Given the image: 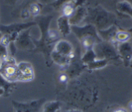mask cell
Masks as SVG:
<instances>
[{"instance_id": "1", "label": "cell", "mask_w": 132, "mask_h": 112, "mask_svg": "<svg viewBox=\"0 0 132 112\" xmlns=\"http://www.w3.org/2000/svg\"><path fill=\"white\" fill-rule=\"evenodd\" d=\"M3 65L0 67V74L2 77L9 82H14L19 81L20 72L18 67L15 65L14 62L10 61L9 58L7 57L4 61Z\"/></svg>"}, {"instance_id": "2", "label": "cell", "mask_w": 132, "mask_h": 112, "mask_svg": "<svg viewBox=\"0 0 132 112\" xmlns=\"http://www.w3.org/2000/svg\"><path fill=\"white\" fill-rule=\"evenodd\" d=\"M18 67L20 72L19 81H29L32 79L34 77V73L30 65L28 63H21Z\"/></svg>"}, {"instance_id": "3", "label": "cell", "mask_w": 132, "mask_h": 112, "mask_svg": "<svg viewBox=\"0 0 132 112\" xmlns=\"http://www.w3.org/2000/svg\"><path fill=\"white\" fill-rule=\"evenodd\" d=\"M75 11V7L71 3H67L63 6L62 9V14L66 18L71 17L74 14Z\"/></svg>"}, {"instance_id": "4", "label": "cell", "mask_w": 132, "mask_h": 112, "mask_svg": "<svg viewBox=\"0 0 132 112\" xmlns=\"http://www.w3.org/2000/svg\"><path fill=\"white\" fill-rule=\"evenodd\" d=\"M116 39L120 42H125L130 38L131 35L129 33L126 31H119L116 34Z\"/></svg>"}, {"instance_id": "5", "label": "cell", "mask_w": 132, "mask_h": 112, "mask_svg": "<svg viewBox=\"0 0 132 112\" xmlns=\"http://www.w3.org/2000/svg\"><path fill=\"white\" fill-rule=\"evenodd\" d=\"M30 12L33 16H37L40 12V7H39L38 5L33 3L30 7Z\"/></svg>"}, {"instance_id": "6", "label": "cell", "mask_w": 132, "mask_h": 112, "mask_svg": "<svg viewBox=\"0 0 132 112\" xmlns=\"http://www.w3.org/2000/svg\"><path fill=\"white\" fill-rule=\"evenodd\" d=\"M0 44L4 47H7L9 44V36H3L0 39Z\"/></svg>"}, {"instance_id": "7", "label": "cell", "mask_w": 132, "mask_h": 112, "mask_svg": "<svg viewBox=\"0 0 132 112\" xmlns=\"http://www.w3.org/2000/svg\"><path fill=\"white\" fill-rule=\"evenodd\" d=\"M49 36L51 39H55L58 36V34L56 30H50L49 31Z\"/></svg>"}, {"instance_id": "8", "label": "cell", "mask_w": 132, "mask_h": 112, "mask_svg": "<svg viewBox=\"0 0 132 112\" xmlns=\"http://www.w3.org/2000/svg\"><path fill=\"white\" fill-rule=\"evenodd\" d=\"M82 44H83L84 47L87 48H87H89V47H91V40H89L87 38L84 39V40H83V42H82Z\"/></svg>"}, {"instance_id": "9", "label": "cell", "mask_w": 132, "mask_h": 112, "mask_svg": "<svg viewBox=\"0 0 132 112\" xmlns=\"http://www.w3.org/2000/svg\"><path fill=\"white\" fill-rule=\"evenodd\" d=\"M59 79L61 82H65L66 81H67V79H68V77H67V76H66L65 75H63H63L60 76Z\"/></svg>"}, {"instance_id": "10", "label": "cell", "mask_w": 132, "mask_h": 112, "mask_svg": "<svg viewBox=\"0 0 132 112\" xmlns=\"http://www.w3.org/2000/svg\"><path fill=\"white\" fill-rule=\"evenodd\" d=\"M113 112H127V111L126 109H123V108H119V109H117L114 111Z\"/></svg>"}, {"instance_id": "11", "label": "cell", "mask_w": 132, "mask_h": 112, "mask_svg": "<svg viewBox=\"0 0 132 112\" xmlns=\"http://www.w3.org/2000/svg\"><path fill=\"white\" fill-rule=\"evenodd\" d=\"M69 57L70 58H73L75 57V54H74V53H71L70 54H69Z\"/></svg>"}, {"instance_id": "12", "label": "cell", "mask_w": 132, "mask_h": 112, "mask_svg": "<svg viewBox=\"0 0 132 112\" xmlns=\"http://www.w3.org/2000/svg\"><path fill=\"white\" fill-rule=\"evenodd\" d=\"M129 108H130V109L132 110V102H131L130 104H129Z\"/></svg>"}, {"instance_id": "13", "label": "cell", "mask_w": 132, "mask_h": 112, "mask_svg": "<svg viewBox=\"0 0 132 112\" xmlns=\"http://www.w3.org/2000/svg\"><path fill=\"white\" fill-rule=\"evenodd\" d=\"M2 93H3V90H2V89H0V95Z\"/></svg>"}, {"instance_id": "14", "label": "cell", "mask_w": 132, "mask_h": 112, "mask_svg": "<svg viewBox=\"0 0 132 112\" xmlns=\"http://www.w3.org/2000/svg\"><path fill=\"white\" fill-rule=\"evenodd\" d=\"M2 60H1V58H0V67H1V66H2Z\"/></svg>"}]
</instances>
